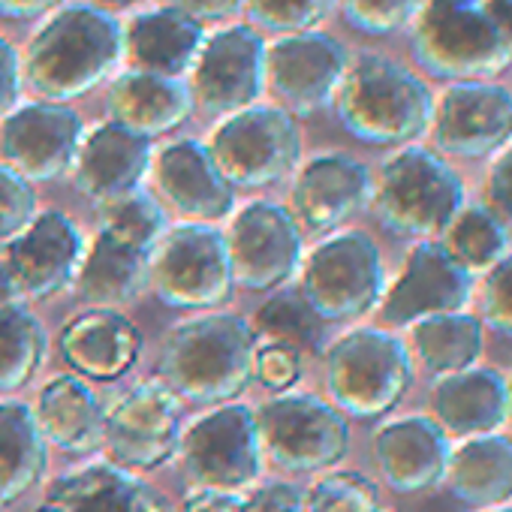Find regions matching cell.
Masks as SVG:
<instances>
[{
  "label": "cell",
  "instance_id": "1",
  "mask_svg": "<svg viewBox=\"0 0 512 512\" xmlns=\"http://www.w3.org/2000/svg\"><path fill=\"white\" fill-rule=\"evenodd\" d=\"M124 61V25L97 4L58 7L31 37L22 79L46 103H70L100 88Z\"/></svg>",
  "mask_w": 512,
  "mask_h": 512
},
{
  "label": "cell",
  "instance_id": "2",
  "mask_svg": "<svg viewBox=\"0 0 512 512\" xmlns=\"http://www.w3.org/2000/svg\"><path fill=\"white\" fill-rule=\"evenodd\" d=\"M332 106L353 139L377 148L416 145L434 118V94L425 79L377 52L350 61Z\"/></svg>",
  "mask_w": 512,
  "mask_h": 512
},
{
  "label": "cell",
  "instance_id": "3",
  "mask_svg": "<svg viewBox=\"0 0 512 512\" xmlns=\"http://www.w3.org/2000/svg\"><path fill=\"white\" fill-rule=\"evenodd\" d=\"M256 338L235 314H205L175 326L160 350L163 383L193 404H232L253 380Z\"/></svg>",
  "mask_w": 512,
  "mask_h": 512
},
{
  "label": "cell",
  "instance_id": "4",
  "mask_svg": "<svg viewBox=\"0 0 512 512\" xmlns=\"http://www.w3.org/2000/svg\"><path fill=\"white\" fill-rule=\"evenodd\" d=\"M467 205V187L455 166L425 145H404L374 175L371 208L383 229L413 241L446 232Z\"/></svg>",
  "mask_w": 512,
  "mask_h": 512
},
{
  "label": "cell",
  "instance_id": "5",
  "mask_svg": "<svg viewBox=\"0 0 512 512\" xmlns=\"http://www.w3.org/2000/svg\"><path fill=\"white\" fill-rule=\"evenodd\" d=\"M410 52L419 70L446 85L491 82L512 64V46L482 0H422L410 22Z\"/></svg>",
  "mask_w": 512,
  "mask_h": 512
},
{
  "label": "cell",
  "instance_id": "6",
  "mask_svg": "<svg viewBox=\"0 0 512 512\" xmlns=\"http://www.w3.org/2000/svg\"><path fill=\"white\" fill-rule=\"evenodd\" d=\"M410 386L413 356L392 329H353L326 353V389L344 416L380 419L404 401Z\"/></svg>",
  "mask_w": 512,
  "mask_h": 512
},
{
  "label": "cell",
  "instance_id": "7",
  "mask_svg": "<svg viewBox=\"0 0 512 512\" xmlns=\"http://www.w3.org/2000/svg\"><path fill=\"white\" fill-rule=\"evenodd\" d=\"M299 293L323 323H350L380 308L386 269L377 241L362 229L326 235L302 266Z\"/></svg>",
  "mask_w": 512,
  "mask_h": 512
},
{
  "label": "cell",
  "instance_id": "8",
  "mask_svg": "<svg viewBox=\"0 0 512 512\" xmlns=\"http://www.w3.org/2000/svg\"><path fill=\"white\" fill-rule=\"evenodd\" d=\"M154 296L175 311H208L232 299V266L223 232L208 223H181L148 256Z\"/></svg>",
  "mask_w": 512,
  "mask_h": 512
},
{
  "label": "cell",
  "instance_id": "9",
  "mask_svg": "<svg viewBox=\"0 0 512 512\" xmlns=\"http://www.w3.org/2000/svg\"><path fill=\"white\" fill-rule=\"evenodd\" d=\"M208 151L229 187L260 190L284 181L302 157V133L281 106H250L226 115L208 142Z\"/></svg>",
  "mask_w": 512,
  "mask_h": 512
},
{
  "label": "cell",
  "instance_id": "10",
  "mask_svg": "<svg viewBox=\"0 0 512 512\" xmlns=\"http://www.w3.org/2000/svg\"><path fill=\"white\" fill-rule=\"evenodd\" d=\"M263 452L290 473L332 470L350 452V422L326 398L290 392L256 413Z\"/></svg>",
  "mask_w": 512,
  "mask_h": 512
},
{
  "label": "cell",
  "instance_id": "11",
  "mask_svg": "<svg viewBox=\"0 0 512 512\" xmlns=\"http://www.w3.org/2000/svg\"><path fill=\"white\" fill-rule=\"evenodd\" d=\"M184 473L208 491H238L263 470L256 413L244 404H220L199 416L178 440Z\"/></svg>",
  "mask_w": 512,
  "mask_h": 512
},
{
  "label": "cell",
  "instance_id": "12",
  "mask_svg": "<svg viewBox=\"0 0 512 512\" xmlns=\"http://www.w3.org/2000/svg\"><path fill=\"white\" fill-rule=\"evenodd\" d=\"M193 103L208 115H235L250 109L266 91V40L263 34L232 22L205 37L190 70Z\"/></svg>",
  "mask_w": 512,
  "mask_h": 512
},
{
  "label": "cell",
  "instance_id": "13",
  "mask_svg": "<svg viewBox=\"0 0 512 512\" xmlns=\"http://www.w3.org/2000/svg\"><path fill=\"white\" fill-rule=\"evenodd\" d=\"M347 67V49L323 31L284 34L266 43V88L293 118L332 106Z\"/></svg>",
  "mask_w": 512,
  "mask_h": 512
},
{
  "label": "cell",
  "instance_id": "14",
  "mask_svg": "<svg viewBox=\"0 0 512 512\" xmlns=\"http://www.w3.org/2000/svg\"><path fill=\"white\" fill-rule=\"evenodd\" d=\"M226 250L232 281L253 293H272L302 269V229L275 202H250L229 223Z\"/></svg>",
  "mask_w": 512,
  "mask_h": 512
},
{
  "label": "cell",
  "instance_id": "15",
  "mask_svg": "<svg viewBox=\"0 0 512 512\" xmlns=\"http://www.w3.org/2000/svg\"><path fill=\"white\" fill-rule=\"evenodd\" d=\"M428 133L440 157H497L512 145V91L497 82H452L434 97Z\"/></svg>",
  "mask_w": 512,
  "mask_h": 512
},
{
  "label": "cell",
  "instance_id": "16",
  "mask_svg": "<svg viewBox=\"0 0 512 512\" xmlns=\"http://www.w3.org/2000/svg\"><path fill=\"white\" fill-rule=\"evenodd\" d=\"M473 296L476 278L452 260L437 238L413 241L398 278L386 284L380 314L389 326L410 329L425 317L470 311Z\"/></svg>",
  "mask_w": 512,
  "mask_h": 512
},
{
  "label": "cell",
  "instance_id": "17",
  "mask_svg": "<svg viewBox=\"0 0 512 512\" xmlns=\"http://www.w3.org/2000/svg\"><path fill=\"white\" fill-rule=\"evenodd\" d=\"M82 139L85 124L76 109L34 100L0 124V157L25 181H55L73 169Z\"/></svg>",
  "mask_w": 512,
  "mask_h": 512
},
{
  "label": "cell",
  "instance_id": "18",
  "mask_svg": "<svg viewBox=\"0 0 512 512\" xmlns=\"http://www.w3.org/2000/svg\"><path fill=\"white\" fill-rule=\"evenodd\" d=\"M181 401L163 380L139 383L106 413L103 443L124 470H154L178 449Z\"/></svg>",
  "mask_w": 512,
  "mask_h": 512
},
{
  "label": "cell",
  "instance_id": "19",
  "mask_svg": "<svg viewBox=\"0 0 512 512\" xmlns=\"http://www.w3.org/2000/svg\"><path fill=\"white\" fill-rule=\"evenodd\" d=\"M0 250L19 296L40 302L61 293L79 275L85 241L64 211H43Z\"/></svg>",
  "mask_w": 512,
  "mask_h": 512
},
{
  "label": "cell",
  "instance_id": "20",
  "mask_svg": "<svg viewBox=\"0 0 512 512\" xmlns=\"http://www.w3.org/2000/svg\"><path fill=\"white\" fill-rule=\"evenodd\" d=\"M374 172L350 154H317L311 157L293 184L296 223L317 235L338 232L347 220L371 205Z\"/></svg>",
  "mask_w": 512,
  "mask_h": 512
},
{
  "label": "cell",
  "instance_id": "21",
  "mask_svg": "<svg viewBox=\"0 0 512 512\" xmlns=\"http://www.w3.org/2000/svg\"><path fill=\"white\" fill-rule=\"evenodd\" d=\"M371 449L383 482L395 494H425L446 479L452 437L431 413H410L380 425Z\"/></svg>",
  "mask_w": 512,
  "mask_h": 512
},
{
  "label": "cell",
  "instance_id": "22",
  "mask_svg": "<svg viewBox=\"0 0 512 512\" xmlns=\"http://www.w3.org/2000/svg\"><path fill=\"white\" fill-rule=\"evenodd\" d=\"M509 413V377L497 368L473 365L440 377L431 386V419L452 437V443L506 431Z\"/></svg>",
  "mask_w": 512,
  "mask_h": 512
},
{
  "label": "cell",
  "instance_id": "23",
  "mask_svg": "<svg viewBox=\"0 0 512 512\" xmlns=\"http://www.w3.org/2000/svg\"><path fill=\"white\" fill-rule=\"evenodd\" d=\"M154 181L166 202L193 223H211L232 211V187L220 175L208 145L175 139L154 157Z\"/></svg>",
  "mask_w": 512,
  "mask_h": 512
},
{
  "label": "cell",
  "instance_id": "24",
  "mask_svg": "<svg viewBox=\"0 0 512 512\" xmlns=\"http://www.w3.org/2000/svg\"><path fill=\"white\" fill-rule=\"evenodd\" d=\"M46 503L61 512H169L166 497L115 461L79 464L46 488Z\"/></svg>",
  "mask_w": 512,
  "mask_h": 512
},
{
  "label": "cell",
  "instance_id": "25",
  "mask_svg": "<svg viewBox=\"0 0 512 512\" xmlns=\"http://www.w3.org/2000/svg\"><path fill=\"white\" fill-rule=\"evenodd\" d=\"M154 163L151 139L124 130L121 124L109 121L94 127L76 154V187L94 199L97 205L115 199L127 190H136L145 172Z\"/></svg>",
  "mask_w": 512,
  "mask_h": 512
},
{
  "label": "cell",
  "instance_id": "26",
  "mask_svg": "<svg viewBox=\"0 0 512 512\" xmlns=\"http://www.w3.org/2000/svg\"><path fill=\"white\" fill-rule=\"evenodd\" d=\"M205 37V28L190 16L157 7L124 25V58L139 73L184 79L205 46Z\"/></svg>",
  "mask_w": 512,
  "mask_h": 512
},
{
  "label": "cell",
  "instance_id": "27",
  "mask_svg": "<svg viewBox=\"0 0 512 512\" xmlns=\"http://www.w3.org/2000/svg\"><path fill=\"white\" fill-rule=\"evenodd\" d=\"M61 356L91 380L124 377L142 353V332L109 308H94L70 320L58 338Z\"/></svg>",
  "mask_w": 512,
  "mask_h": 512
},
{
  "label": "cell",
  "instance_id": "28",
  "mask_svg": "<svg viewBox=\"0 0 512 512\" xmlns=\"http://www.w3.org/2000/svg\"><path fill=\"white\" fill-rule=\"evenodd\" d=\"M109 115L124 130L154 139L178 130L193 112V94L184 79L127 70L109 88Z\"/></svg>",
  "mask_w": 512,
  "mask_h": 512
},
{
  "label": "cell",
  "instance_id": "29",
  "mask_svg": "<svg viewBox=\"0 0 512 512\" xmlns=\"http://www.w3.org/2000/svg\"><path fill=\"white\" fill-rule=\"evenodd\" d=\"M443 485L467 509L512 503V434H482L452 443Z\"/></svg>",
  "mask_w": 512,
  "mask_h": 512
},
{
  "label": "cell",
  "instance_id": "30",
  "mask_svg": "<svg viewBox=\"0 0 512 512\" xmlns=\"http://www.w3.org/2000/svg\"><path fill=\"white\" fill-rule=\"evenodd\" d=\"M37 425L46 443L58 446L67 455H91L100 449L106 434V413L94 392L73 374L55 377L37 404Z\"/></svg>",
  "mask_w": 512,
  "mask_h": 512
},
{
  "label": "cell",
  "instance_id": "31",
  "mask_svg": "<svg viewBox=\"0 0 512 512\" xmlns=\"http://www.w3.org/2000/svg\"><path fill=\"white\" fill-rule=\"evenodd\" d=\"M407 350L434 380L467 371L482 362L488 329L473 311L437 314L407 329Z\"/></svg>",
  "mask_w": 512,
  "mask_h": 512
},
{
  "label": "cell",
  "instance_id": "32",
  "mask_svg": "<svg viewBox=\"0 0 512 512\" xmlns=\"http://www.w3.org/2000/svg\"><path fill=\"white\" fill-rule=\"evenodd\" d=\"M148 256L118 238L97 232L91 247H85L79 266V293L97 308H121L136 302L148 287Z\"/></svg>",
  "mask_w": 512,
  "mask_h": 512
},
{
  "label": "cell",
  "instance_id": "33",
  "mask_svg": "<svg viewBox=\"0 0 512 512\" xmlns=\"http://www.w3.org/2000/svg\"><path fill=\"white\" fill-rule=\"evenodd\" d=\"M46 473V437L22 401H0V506L16 503Z\"/></svg>",
  "mask_w": 512,
  "mask_h": 512
},
{
  "label": "cell",
  "instance_id": "34",
  "mask_svg": "<svg viewBox=\"0 0 512 512\" xmlns=\"http://www.w3.org/2000/svg\"><path fill=\"white\" fill-rule=\"evenodd\" d=\"M437 241L473 278L488 275L506 253H512V232L485 205H464Z\"/></svg>",
  "mask_w": 512,
  "mask_h": 512
},
{
  "label": "cell",
  "instance_id": "35",
  "mask_svg": "<svg viewBox=\"0 0 512 512\" xmlns=\"http://www.w3.org/2000/svg\"><path fill=\"white\" fill-rule=\"evenodd\" d=\"M256 344H284L299 353H317L323 344V320L299 290L275 293L253 317Z\"/></svg>",
  "mask_w": 512,
  "mask_h": 512
},
{
  "label": "cell",
  "instance_id": "36",
  "mask_svg": "<svg viewBox=\"0 0 512 512\" xmlns=\"http://www.w3.org/2000/svg\"><path fill=\"white\" fill-rule=\"evenodd\" d=\"M46 356V332L37 317L10 305L0 308V389H22L43 365Z\"/></svg>",
  "mask_w": 512,
  "mask_h": 512
},
{
  "label": "cell",
  "instance_id": "37",
  "mask_svg": "<svg viewBox=\"0 0 512 512\" xmlns=\"http://www.w3.org/2000/svg\"><path fill=\"white\" fill-rule=\"evenodd\" d=\"M100 232L118 238L121 244H130L136 250L151 253L154 244L166 232L163 208L157 199L145 190H127L115 199L100 202Z\"/></svg>",
  "mask_w": 512,
  "mask_h": 512
},
{
  "label": "cell",
  "instance_id": "38",
  "mask_svg": "<svg viewBox=\"0 0 512 512\" xmlns=\"http://www.w3.org/2000/svg\"><path fill=\"white\" fill-rule=\"evenodd\" d=\"M305 512H386L380 488L356 470L320 476L305 494Z\"/></svg>",
  "mask_w": 512,
  "mask_h": 512
},
{
  "label": "cell",
  "instance_id": "39",
  "mask_svg": "<svg viewBox=\"0 0 512 512\" xmlns=\"http://www.w3.org/2000/svg\"><path fill=\"white\" fill-rule=\"evenodd\" d=\"M335 7V0H244L250 28L275 37L317 31Z\"/></svg>",
  "mask_w": 512,
  "mask_h": 512
},
{
  "label": "cell",
  "instance_id": "40",
  "mask_svg": "<svg viewBox=\"0 0 512 512\" xmlns=\"http://www.w3.org/2000/svg\"><path fill=\"white\" fill-rule=\"evenodd\" d=\"M422 7V0H341V13L350 28L386 37L407 28Z\"/></svg>",
  "mask_w": 512,
  "mask_h": 512
},
{
  "label": "cell",
  "instance_id": "41",
  "mask_svg": "<svg viewBox=\"0 0 512 512\" xmlns=\"http://www.w3.org/2000/svg\"><path fill=\"white\" fill-rule=\"evenodd\" d=\"M476 317L488 332L512 341V253H506L488 275H482Z\"/></svg>",
  "mask_w": 512,
  "mask_h": 512
},
{
  "label": "cell",
  "instance_id": "42",
  "mask_svg": "<svg viewBox=\"0 0 512 512\" xmlns=\"http://www.w3.org/2000/svg\"><path fill=\"white\" fill-rule=\"evenodd\" d=\"M37 217V193L31 181L0 163V244L13 241Z\"/></svg>",
  "mask_w": 512,
  "mask_h": 512
},
{
  "label": "cell",
  "instance_id": "43",
  "mask_svg": "<svg viewBox=\"0 0 512 512\" xmlns=\"http://www.w3.org/2000/svg\"><path fill=\"white\" fill-rule=\"evenodd\" d=\"M253 377L269 389H290L302 377V353L284 344H256Z\"/></svg>",
  "mask_w": 512,
  "mask_h": 512
},
{
  "label": "cell",
  "instance_id": "44",
  "mask_svg": "<svg viewBox=\"0 0 512 512\" xmlns=\"http://www.w3.org/2000/svg\"><path fill=\"white\" fill-rule=\"evenodd\" d=\"M482 196H485L482 205L512 232V145L494 157V163L485 175Z\"/></svg>",
  "mask_w": 512,
  "mask_h": 512
},
{
  "label": "cell",
  "instance_id": "45",
  "mask_svg": "<svg viewBox=\"0 0 512 512\" xmlns=\"http://www.w3.org/2000/svg\"><path fill=\"white\" fill-rule=\"evenodd\" d=\"M244 512H305V494L296 485L272 482L244 497Z\"/></svg>",
  "mask_w": 512,
  "mask_h": 512
},
{
  "label": "cell",
  "instance_id": "46",
  "mask_svg": "<svg viewBox=\"0 0 512 512\" xmlns=\"http://www.w3.org/2000/svg\"><path fill=\"white\" fill-rule=\"evenodd\" d=\"M166 7L190 16L193 22L205 25H223L232 22L235 16H241L244 10V0H169Z\"/></svg>",
  "mask_w": 512,
  "mask_h": 512
},
{
  "label": "cell",
  "instance_id": "47",
  "mask_svg": "<svg viewBox=\"0 0 512 512\" xmlns=\"http://www.w3.org/2000/svg\"><path fill=\"white\" fill-rule=\"evenodd\" d=\"M22 58L16 46L0 34V115H10L22 94Z\"/></svg>",
  "mask_w": 512,
  "mask_h": 512
},
{
  "label": "cell",
  "instance_id": "48",
  "mask_svg": "<svg viewBox=\"0 0 512 512\" xmlns=\"http://www.w3.org/2000/svg\"><path fill=\"white\" fill-rule=\"evenodd\" d=\"M181 512H244V497L238 491H208L199 488L193 491Z\"/></svg>",
  "mask_w": 512,
  "mask_h": 512
},
{
  "label": "cell",
  "instance_id": "49",
  "mask_svg": "<svg viewBox=\"0 0 512 512\" xmlns=\"http://www.w3.org/2000/svg\"><path fill=\"white\" fill-rule=\"evenodd\" d=\"M64 0H0V19L10 22H28L46 13H55Z\"/></svg>",
  "mask_w": 512,
  "mask_h": 512
},
{
  "label": "cell",
  "instance_id": "50",
  "mask_svg": "<svg viewBox=\"0 0 512 512\" xmlns=\"http://www.w3.org/2000/svg\"><path fill=\"white\" fill-rule=\"evenodd\" d=\"M482 7L503 34V40L512 46V0H482Z\"/></svg>",
  "mask_w": 512,
  "mask_h": 512
},
{
  "label": "cell",
  "instance_id": "51",
  "mask_svg": "<svg viewBox=\"0 0 512 512\" xmlns=\"http://www.w3.org/2000/svg\"><path fill=\"white\" fill-rule=\"evenodd\" d=\"M19 290L10 278V269L4 263V250H0V308H10V305H19Z\"/></svg>",
  "mask_w": 512,
  "mask_h": 512
},
{
  "label": "cell",
  "instance_id": "52",
  "mask_svg": "<svg viewBox=\"0 0 512 512\" xmlns=\"http://www.w3.org/2000/svg\"><path fill=\"white\" fill-rule=\"evenodd\" d=\"M109 4H115V7H136V4H142V0H109Z\"/></svg>",
  "mask_w": 512,
  "mask_h": 512
},
{
  "label": "cell",
  "instance_id": "53",
  "mask_svg": "<svg viewBox=\"0 0 512 512\" xmlns=\"http://www.w3.org/2000/svg\"><path fill=\"white\" fill-rule=\"evenodd\" d=\"M479 512H512V503H506V506H494V509H479Z\"/></svg>",
  "mask_w": 512,
  "mask_h": 512
},
{
  "label": "cell",
  "instance_id": "54",
  "mask_svg": "<svg viewBox=\"0 0 512 512\" xmlns=\"http://www.w3.org/2000/svg\"><path fill=\"white\" fill-rule=\"evenodd\" d=\"M37 512H61V509H58L55 503H43V506H40Z\"/></svg>",
  "mask_w": 512,
  "mask_h": 512
},
{
  "label": "cell",
  "instance_id": "55",
  "mask_svg": "<svg viewBox=\"0 0 512 512\" xmlns=\"http://www.w3.org/2000/svg\"><path fill=\"white\" fill-rule=\"evenodd\" d=\"M509 398H512V380H509ZM509 425H512V413H509Z\"/></svg>",
  "mask_w": 512,
  "mask_h": 512
}]
</instances>
